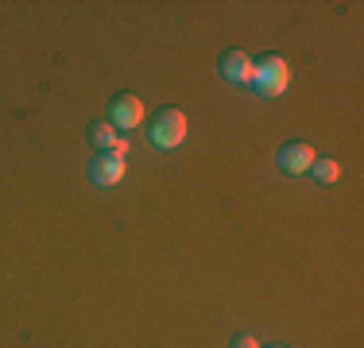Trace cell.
Wrapping results in <instances>:
<instances>
[{"instance_id":"obj_1","label":"cell","mask_w":364,"mask_h":348,"mask_svg":"<svg viewBox=\"0 0 364 348\" xmlns=\"http://www.w3.org/2000/svg\"><path fill=\"white\" fill-rule=\"evenodd\" d=\"M252 62H256L252 89L259 93V97H279V93L291 85V66L283 62L279 55H264V58H252Z\"/></svg>"},{"instance_id":"obj_2","label":"cell","mask_w":364,"mask_h":348,"mask_svg":"<svg viewBox=\"0 0 364 348\" xmlns=\"http://www.w3.org/2000/svg\"><path fill=\"white\" fill-rule=\"evenodd\" d=\"M147 139H151V147H159V151H175L182 139H186V116H182L178 109H159L151 120Z\"/></svg>"},{"instance_id":"obj_3","label":"cell","mask_w":364,"mask_h":348,"mask_svg":"<svg viewBox=\"0 0 364 348\" xmlns=\"http://www.w3.org/2000/svg\"><path fill=\"white\" fill-rule=\"evenodd\" d=\"M109 124L117 132H132V128L144 124V101L136 93H117L109 101Z\"/></svg>"},{"instance_id":"obj_4","label":"cell","mask_w":364,"mask_h":348,"mask_svg":"<svg viewBox=\"0 0 364 348\" xmlns=\"http://www.w3.org/2000/svg\"><path fill=\"white\" fill-rule=\"evenodd\" d=\"M314 147L310 143H299V139H294V143H283L279 147V155H275V163H279V170L283 174H306L310 167H314Z\"/></svg>"},{"instance_id":"obj_5","label":"cell","mask_w":364,"mask_h":348,"mask_svg":"<svg viewBox=\"0 0 364 348\" xmlns=\"http://www.w3.org/2000/svg\"><path fill=\"white\" fill-rule=\"evenodd\" d=\"M221 77L225 82H237V85H252V74H256V62L245 55V50H225L221 55Z\"/></svg>"},{"instance_id":"obj_6","label":"cell","mask_w":364,"mask_h":348,"mask_svg":"<svg viewBox=\"0 0 364 348\" xmlns=\"http://www.w3.org/2000/svg\"><path fill=\"white\" fill-rule=\"evenodd\" d=\"M90 178L97 182V186H117V182L124 178V159H120L117 151H101V155H93V163H90Z\"/></svg>"},{"instance_id":"obj_7","label":"cell","mask_w":364,"mask_h":348,"mask_svg":"<svg viewBox=\"0 0 364 348\" xmlns=\"http://www.w3.org/2000/svg\"><path fill=\"white\" fill-rule=\"evenodd\" d=\"M90 143L97 147V151H112V147H117V128H112L109 120H93L90 124Z\"/></svg>"},{"instance_id":"obj_8","label":"cell","mask_w":364,"mask_h":348,"mask_svg":"<svg viewBox=\"0 0 364 348\" xmlns=\"http://www.w3.org/2000/svg\"><path fill=\"white\" fill-rule=\"evenodd\" d=\"M310 170H314V178L322 182V186H333V182L341 178V163H337V159H314V167H310Z\"/></svg>"},{"instance_id":"obj_9","label":"cell","mask_w":364,"mask_h":348,"mask_svg":"<svg viewBox=\"0 0 364 348\" xmlns=\"http://www.w3.org/2000/svg\"><path fill=\"white\" fill-rule=\"evenodd\" d=\"M232 348H259V341L252 333H237V337H232Z\"/></svg>"},{"instance_id":"obj_10","label":"cell","mask_w":364,"mask_h":348,"mask_svg":"<svg viewBox=\"0 0 364 348\" xmlns=\"http://www.w3.org/2000/svg\"><path fill=\"white\" fill-rule=\"evenodd\" d=\"M272 348H287V344H272Z\"/></svg>"}]
</instances>
